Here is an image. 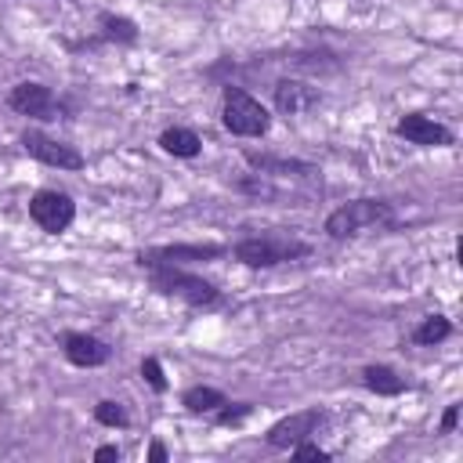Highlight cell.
I'll use <instances>...</instances> for the list:
<instances>
[{
  "label": "cell",
  "instance_id": "cell-17",
  "mask_svg": "<svg viewBox=\"0 0 463 463\" xmlns=\"http://www.w3.org/2000/svg\"><path fill=\"white\" fill-rule=\"evenodd\" d=\"M449 336H452V322H449L445 315H427V318L416 326V333H412V340L423 344V347H434V344H441V340H449Z\"/></svg>",
  "mask_w": 463,
  "mask_h": 463
},
{
  "label": "cell",
  "instance_id": "cell-13",
  "mask_svg": "<svg viewBox=\"0 0 463 463\" xmlns=\"http://www.w3.org/2000/svg\"><path fill=\"white\" fill-rule=\"evenodd\" d=\"M318 105V90L300 83V80H279L275 83V109L286 112V116H300L307 109Z\"/></svg>",
  "mask_w": 463,
  "mask_h": 463
},
{
  "label": "cell",
  "instance_id": "cell-15",
  "mask_svg": "<svg viewBox=\"0 0 463 463\" xmlns=\"http://www.w3.org/2000/svg\"><path fill=\"white\" fill-rule=\"evenodd\" d=\"M362 383H365L369 391L383 394V398H394V394L405 391V380H402L391 365H365V369H362Z\"/></svg>",
  "mask_w": 463,
  "mask_h": 463
},
{
  "label": "cell",
  "instance_id": "cell-8",
  "mask_svg": "<svg viewBox=\"0 0 463 463\" xmlns=\"http://www.w3.org/2000/svg\"><path fill=\"white\" fill-rule=\"evenodd\" d=\"M22 148H25L33 159L47 163V166H58V170H83V156H80L76 145H65V141H58V137L40 134V130H25V134H22Z\"/></svg>",
  "mask_w": 463,
  "mask_h": 463
},
{
  "label": "cell",
  "instance_id": "cell-22",
  "mask_svg": "<svg viewBox=\"0 0 463 463\" xmlns=\"http://www.w3.org/2000/svg\"><path fill=\"white\" fill-rule=\"evenodd\" d=\"M289 452H293V459H318V463H326V459H329V452H326V449H318V445H311L307 438H304V441H297Z\"/></svg>",
  "mask_w": 463,
  "mask_h": 463
},
{
  "label": "cell",
  "instance_id": "cell-3",
  "mask_svg": "<svg viewBox=\"0 0 463 463\" xmlns=\"http://www.w3.org/2000/svg\"><path fill=\"white\" fill-rule=\"evenodd\" d=\"M221 123L235 137H260L271 127V112L242 87H224V105H221Z\"/></svg>",
  "mask_w": 463,
  "mask_h": 463
},
{
  "label": "cell",
  "instance_id": "cell-6",
  "mask_svg": "<svg viewBox=\"0 0 463 463\" xmlns=\"http://www.w3.org/2000/svg\"><path fill=\"white\" fill-rule=\"evenodd\" d=\"M29 217L47 232V235H61L72 221H76V203L72 195L58 192V188H40L29 199Z\"/></svg>",
  "mask_w": 463,
  "mask_h": 463
},
{
  "label": "cell",
  "instance_id": "cell-7",
  "mask_svg": "<svg viewBox=\"0 0 463 463\" xmlns=\"http://www.w3.org/2000/svg\"><path fill=\"white\" fill-rule=\"evenodd\" d=\"M246 163L264 177V181H293V184H318L322 174L318 166L304 163V159H286V156H260V152H246Z\"/></svg>",
  "mask_w": 463,
  "mask_h": 463
},
{
  "label": "cell",
  "instance_id": "cell-21",
  "mask_svg": "<svg viewBox=\"0 0 463 463\" xmlns=\"http://www.w3.org/2000/svg\"><path fill=\"white\" fill-rule=\"evenodd\" d=\"M250 412H253V405H250V402H239V405H228V402H224V405L217 409V423H224V427H228V423L246 420Z\"/></svg>",
  "mask_w": 463,
  "mask_h": 463
},
{
  "label": "cell",
  "instance_id": "cell-2",
  "mask_svg": "<svg viewBox=\"0 0 463 463\" xmlns=\"http://www.w3.org/2000/svg\"><path fill=\"white\" fill-rule=\"evenodd\" d=\"M383 224H394V206L383 203V199H351L344 206H336L329 217H326V232L329 239H347V235H358L365 228H383Z\"/></svg>",
  "mask_w": 463,
  "mask_h": 463
},
{
  "label": "cell",
  "instance_id": "cell-12",
  "mask_svg": "<svg viewBox=\"0 0 463 463\" xmlns=\"http://www.w3.org/2000/svg\"><path fill=\"white\" fill-rule=\"evenodd\" d=\"M61 351L80 369H98V365H105L112 358V347L105 340L90 336V333H65L61 336Z\"/></svg>",
  "mask_w": 463,
  "mask_h": 463
},
{
  "label": "cell",
  "instance_id": "cell-14",
  "mask_svg": "<svg viewBox=\"0 0 463 463\" xmlns=\"http://www.w3.org/2000/svg\"><path fill=\"white\" fill-rule=\"evenodd\" d=\"M159 148H163V152H170V156L192 159V156H199L203 141H199V134H195V130H188V127H166V130L159 134Z\"/></svg>",
  "mask_w": 463,
  "mask_h": 463
},
{
  "label": "cell",
  "instance_id": "cell-19",
  "mask_svg": "<svg viewBox=\"0 0 463 463\" xmlns=\"http://www.w3.org/2000/svg\"><path fill=\"white\" fill-rule=\"evenodd\" d=\"M101 25H105V36H112V40H137V29H134V22L130 18H116V14H101Z\"/></svg>",
  "mask_w": 463,
  "mask_h": 463
},
{
  "label": "cell",
  "instance_id": "cell-20",
  "mask_svg": "<svg viewBox=\"0 0 463 463\" xmlns=\"http://www.w3.org/2000/svg\"><path fill=\"white\" fill-rule=\"evenodd\" d=\"M141 376L148 380L152 391H159V394L166 391V376H163V365H159L156 358H145V362H141Z\"/></svg>",
  "mask_w": 463,
  "mask_h": 463
},
{
  "label": "cell",
  "instance_id": "cell-4",
  "mask_svg": "<svg viewBox=\"0 0 463 463\" xmlns=\"http://www.w3.org/2000/svg\"><path fill=\"white\" fill-rule=\"evenodd\" d=\"M148 271H152V289H156V293L177 297V300H184L188 307H210V304H217V297H221L213 282H206V279H199V275H188V271H181V268L163 264V268H148Z\"/></svg>",
  "mask_w": 463,
  "mask_h": 463
},
{
  "label": "cell",
  "instance_id": "cell-23",
  "mask_svg": "<svg viewBox=\"0 0 463 463\" xmlns=\"http://www.w3.org/2000/svg\"><path fill=\"white\" fill-rule=\"evenodd\" d=\"M456 423H459V405H449V409H445V416H441V434L456 430Z\"/></svg>",
  "mask_w": 463,
  "mask_h": 463
},
{
  "label": "cell",
  "instance_id": "cell-16",
  "mask_svg": "<svg viewBox=\"0 0 463 463\" xmlns=\"http://www.w3.org/2000/svg\"><path fill=\"white\" fill-rule=\"evenodd\" d=\"M224 402H228V398H224L217 387H206V383H195V387H188V391L181 394V405H184L188 412H217Z\"/></svg>",
  "mask_w": 463,
  "mask_h": 463
},
{
  "label": "cell",
  "instance_id": "cell-1",
  "mask_svg": "<svg viewBox=\"0 0 463 463\" xmlns=\"http://www.w3.org/2000/svg\"><path fill=\"white\" fill-rule=\"evenodd\" d=\"M235 260H242L246 268H275V264H289L311 253V242L286 235V232H264V235H246L235 242Z\"/></svg>",
  "mask_w": 463,
  "mask_h": 463
},
{
  "label": "cell",
  "instance_id": "cell-11",
  "mask_svg": "<svg viewBox=\"0 0 463 463\" xmlns=\"http://www.w3.org/2000/svg\"><path fill=\"white\" fill-rule=\"evenodd\" d=\"M398 137H405L409 145H423V148H445L452 145V130L445 123H438L434 116H423V112H409L398 119Z\"/></svg>",
  "mask_w": 463,
  "mask_h": 463
},
{
  "label": "cell",
  "instance_id": "cell-25",
  "mask_svg": "<svg viewBox=\"0 0 463 463\" xmlns=\"http://www.w3.org/2000/svg\"><path fill=\"white\" fill-rule=\"evenodd\" d=\"M148 459H152V463H163V459H166V449H163L159 441H152V449H148Z\"/></svg>",
  "mask_w": 463,
  "mask_h": 463
},
{
  "label": "cell",
  "instance_id": "cell-5",
  "mask_svg": "<svg viewBox=\"0 0 463 463\" xmlns=\"http://www.w3.org/2000/svg\"><path fill=\"white\" fill-rule=\"evenodd\" d=\"M7 105H11L18 116L43 119V123H51V119L65 116V105L54 98V90H51V87H43V83H33V80L14 83V87L7 90Z\"/></svg>",
  "mask_w": 463,
  "mask_h": 463
},
{
  "label": "cell",
  "instance_id": "cell-18",
  "mask_svg": "<svg viewBox=\"0 0 463 463\" xmlns=\"http://www.w3.org/2000/svg\"><path fill=\"white\" fill-rule=\"evenodd\" d=\"M94 420L101 427H127L130 423V416H127V409L119 402H98L94 405Z\"/></svg>",
  "mask_w": 463,
  "mask_h": 463
},
{
  "label": "cell",
  "instance_id": "cell-9",
  "mask_svg": "<svg viewBox=\"0 0 463 463\" xmlns=\"http://www.w3.org/2000/svg\"><path fill=\"white\" fill-rule=\"evenodd\" d=\"M322 420H326L322 409H300V412H289V416H282L279 423L268 427L264 441H268L271 449H293L297 441L311 438V434L322 427Z\"/></svg>",
  "mask_w": 463,
  "mask_h": 463
},
{
  "label": "cell",
  "instance_id": "cell-10",
  "mask_svg": "<svg viewBox=\"0 0 463 463\" xmlns=\"http://www.w3.org/2000/svg\"><path fill=\"white\" fill-rule=\"evenodd\" d=\"M221 253H224V246H217V242H181V246L141 250L137 260H141L145 268H163V264L181 268V264H188V260H213V257H221Z\"/></svg>",
  "mask_w": 463,
  "mask_h": 463
},
{
  "label": "cell",
  "instance_id": "cell-24",
  "mask_svg": "<svg viewBox=\"0 0 463 463\" xmlns=\"http://www.w3.org/2000/svg\"><path fill=\"white\" fill-rule=\"evenodd\" d=\"M94 459H98V463H105V459H119V449H116V445H101V449H94Z\"/></svg>",
  "mask_w": 463,
  "mask_h": 463
}]
</instances>
